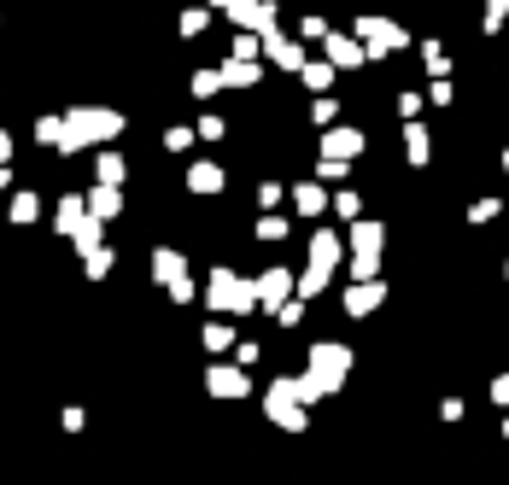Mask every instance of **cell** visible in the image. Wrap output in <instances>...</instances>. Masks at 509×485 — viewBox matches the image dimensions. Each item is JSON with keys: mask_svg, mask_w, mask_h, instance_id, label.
<instances>
[{"mask_svg": "<svg viewBox=\"0 0 509 485\" xmlns=\"http://www.w3.org/2000/svg\"><path fill=\"white\" fill-rule=\"evenodd\" d=\"M311 369L298 375V386H305V398L311 403H322V398H334L339 386H346V375H352V351L346 346H334V339H322V346H311Z\"/></svg>", "mask_w": 509, "mask_h": 485, "instance_id": "6da1fadb", "label": "cell"}, {"mask_svg": "<svg viewBox=\"0 0 509 485\" xmlns=\"http://www.w3.org/2000/svg\"><path fill=\"white\" fill-rule=\"evenodd\" d=\"M264 416L275 421L282 433H305V427H311V398H305V386H298V380H269Z\"/></svg>", "mask_w": 509, "mask_h": 485, "instance_id": "7a4b0ae2", "label": "cell"}, {"mask_svg": "<svg viewBox=\"0 0 509 485\" xmlns=\"http://www.w3.org/2000/svg\"><path fill=\"white\" fill-rule=\"evenodd\" d=\"M205 298H211L217 316H252V310H258V287L246 275H235V269H211Z\"/></svg>", "mask_w": 509, "mask_h": 485, "instance_id": "3957f363", "label": "cell"}, {"mask_svg": "<svg viewBox=\"0 0 509 485\" xmlns=\"http://www.w3.org/2000/svg\"><path fill=\"white\" fill-rule=\"evenodd\" d=\"M117 129H123V117L117 111H71L65 117V135H59V147H88V140H112Z\"/></svg>", "mask_w": 509, "mask_h": 485, "instance_id": "277c9868", "label": "cell"}, {"mask_svg": "<svg viewBox=\"0 0 509 485\" xmlns=\"http://www.w3.org/2000/svg\"><path fill=\"white\" fill-rule=\"evenodd\" d=\"M381 222H357L352 228V281H375L381 275Z\"/></svg>", "mask_w": 509, "mask_h": 485, "instance_id": "5b68a950", "label": "cell"}, {"mask_svg": "<svg viewBox=\"0 0 509 485\" xmlns=\"http://www.w3.org/2000/svg\"><path fill=\"white\" fill-rule=\"evenodd\" d=\"M205 392H211V398H246V392H252V375H246V362H211V369H205Z\"/></svg>", "mask_w": 509, "mask_h": 485, "instance_id": "8992f818", "label": "cell"}, {"mask_svg": "<svg viewBox=\"0 0 509 485\" xmlns=\"http://www.w3.org/2000/svg\"><path fill=\"white\" fill-rule=\"evenodd\" d=\"M252 287H258V305H264L269 316H275L287 298H298V275H293V269H264Z\"/></svg>", "mask_w": 509, "mask_h": 485, "instance_id": "52a82bcc", "label": "cell"}, {"mask_svg": "<svg viewBox=\"0 0 509 485\" xmlns=\"http://www.w3.org/2000/svg\"><path fill=\"white\" fill-rule=\"evenodd\" d=\"M386 305V281L375 275V281H352V292H346V316H375V310Z\"/></svg>", "mask_w": 509, "mask_h": 485, "instance_id": "ba28073f", "label": "cell"}, {"mask_svg": "<svg viewBox=\"0 0 509 485\" xmlns=\"http://www.w3.org/2000/svg\"><path fill=\"white\" fill-rule=\"evenodd\" d=\"M187 275V264H182V251H170V246H158L153 251V281L158 287H170V281H182Z\"/></svg>", "mask_w": 509, "mask_h": 485, "instance_id": "9c48e42d", "label": "cell"}, {"mask_svg": "<svg viewBox=\"0 0 509 485\" xmlns=\"http://www.w3.org/2000/svg\"><path fill=\"white\" fill-rule=\"evenodd\" d=\"M357 36H369V47H375V53H386V47L404 42V36H398L393 24H381V18H363V24H357Z\"/></svg>", "mask_w": 509, "mask_h": 485, "instance_id": "30bf717a", "label": "cell"}, {"mask_svg": "<svg viewBox=\"0 0 509 485\" xmlns=\"http://www.w3.org/2000/svg\"><path fill=\"white\" fill-rule=\"evenodd\" d=\"M88 211H94L99 222H106V217H117V211H123V199H117V187H112V181H99L94 194H88Z\"/></svg>", "mask_w": 509, "mask_h": 485, "instance_id": "8fae6325", "label": "cell"}, {"mask_svg": "<svg viewBox=\"0 0 509 485\" xmlns=\"http://www.w3.org/2000/svg\"><path fill=\"white\" fill-rule=\"evenodd\" d=\"M65 240H76V251H83V258H88V251H99V217H94V211H88V217L76 222V228H71V235H65Z\"/></svg>", "mask_w": 509, "mask_h": 485, "instance_id": "7c38bea8", "label": "cell"}, {"mask_svg": "<svg viewBox=\"0 0 509 485\" xmlns=\"http://www.w3.org/2000/svg\"><path fill=\"white\" fill-rule=\"evenodd\" d=\"M187 187H194V194H217V187H223V170L217 164H194L187 170Z\"/></svg>", "mask_w": 509, "mask_h": 485, "instance_id": "4fadbf2b", "label": "cell"}, {"mask_svg": "<svg viewBox=\"0 0 509 485\" xmlns=\"http://www.w3.org/2000/svg\"><path fill=\"white\" fill-rule=\"evenodd\" d=\"M352 153H363V135H352V129H334V135H328V158H352Z\"/></svg>", "mask_w": 509, "mask_h": 485, "instance_id": "5bb4252c", "label": "cell"}, {"mask_svg": "<svg viewBox=\"0 0 509 485\" xmlns=\"http://www.w3.org/2000/svg\"><path fill=\"white\" fill-rule=\"evenodd\" d=\"M83 275H88V281H106V275H112V251H106V246L88 251V258H83Z\"/></svg>", "mask_w": 509, "mask_h": 485, "instance_id": "9a60e30c", "label": "cell"}, {"mask_svg": "<svg viewBox=\"0 0 509 485\" xmlns=\"http://www.w3.org/2000/svg\"><path fill=\"white\" fill-rule=\"evenodd\" d=\"M235 346V328L228 322H205V351H228Z\"/></svg>", "mask_w": 509, "mask_h": 485, "instance_id": "2e32d148", "label": "cell"}, {"mask_svg": "<svg viewBox=\"0 0 509 485\" xmlns=\"http://www.w3.org/2000/svg\"><path fill=\"white\" fill-rule=\"evenodd\" d=\"M36 211H42V205H36V194H18L12 199V222H36Z\"/></svg>", "mask_w": 509, "mask_h": 485, "instance_id": "e0dca14e", "label": "cell"}, {"mask_svg": "<svg viewBox=\"0 0 509 485\" xmlns=\"http://www.w3.org/2000/svg\"><path fill=\"white\" fill-rule=\"evenodd\" d=\"M298 211H305V217H316V211H322V194H316V187H311V181H305V187H298Z\"/></svg>", "mask_w": 509, "mask_h": 485, "instance_id": "ac0fdd59", "label": "cell"}, {"mask_svg": "<svg viewBox=\"0 0 509 485\" xmlns=\"http://www.w3.org/2000/svg\"><path fill=\"white\" fill-rule=\"evenodd\" d=\"M123 176H129V170H123V158H112V153L99 158V181H112V187H117Z\"/></svg>", "mask_w": 509, "mask_h": 485, "instance_id": "d6986e66", "label": "cell"}, {"mask_svg": "<svg viewBox=\"0 0 509 485\" xmlns=\"http://www.w3.org/2000/svg\"><path fill=\"white\" fill-rule=\"evenodd\" d=\"M298 316H305V298H287V305L275 310V322H282V328H298Z\"/></svg>", "mask_w": 509, "mask_h": 485, "instance_id": "ffe728a7", "label": "cell"}, {"mask_svg": "<svg viewBox=\"0 0 509 485\" xmlns=\"http://www.w3.org/2000/svg\"><path fill=\"white\" fill-rule=\"evenodd\" d=\"M282 235H287L282 217H264V222H258V240H282Z\"/></svg>", "mask_w": 509, "mask_h": 485, "instance_id": "44dd1931", "label": "cell"}, {"mask_svg": "<svg viewBox=\"0 0 509 485\" xmlns=\"http://www.w3.org/2000/svg\"><path fill=\"white\" fill-rule=\"evenodd\" d=\"M328 53H334L339 65H357V42H334V47H328Z\"/></svg>", "mask_w": 509, "mask_h": 485, "instance_id": "7402d4cb", "label": "cell"}, {"mask_svg": "<svg viewBox=\"0 0 509 485\" xmlns=\"http://www.w3.org/2000/svg\"><path fill=\"white\" fill-rule=\"evenodd\" d=\"M170 298H176V305H187V298H194V281H187V275L170 281Z\"/></svg>", "mask_w": 509, "mask_h": 485, "instance_id": "603a6c76", "label": "cell"}, {"mask_svg": "<svg viewBox=\"0 0 509 485\" xmlns=\"http://www.w3.org/2000/svg\"><path fill=\"white\" fill-rule=\"evenodd\" d=\"M492 403H497V409H509V375L492 380Z\"/></svg>", "mask_w": 509, "mask_h": 485, "instance_id": "cb8c5ba5", "label": "cell"}, {"mask_svg": "<svg viewBox=\"0 0 509 485\" xmlns=\"http://www.w3.org/2000/svg\"><path fill=\"white\" fill-rule=\"evenodd\" d=\"M410 158H416V164L427 158V135H422V129H410Z\"/></svg>", "mask_w": 509, "mask_h": 485, "instance_id": "d4e9b609", "label": "cell"}, {"mask_svg": "<svg viewBox=\"0 0 509 485\" xmlns=\"http://www.w3.org/2000/svg\"><path fill=\"white\" fill-rule=\"evenodd\" d=\"M0 158H6V135H0Z\"/></svg>", "mask_w": 509, "mask_h": 485, "instance_id": "484cf974", "label": "cell"}, {"mask_svg": "<svg viewBox=\"0 0 509 485\" xmlns=\"http://www.w3.org/2000/svg\"><path fill=\"white\" fill-rule=\"evenodd\" d=\"M0 187H6V170H0Z\"/></svg>", "mask_w": 509, "mask_h": 485, "instance_id": "4316f807", "label": "cell"}, {"mask_svg": "<svg viewBox=\"0 0 509 485\" xmlns=\"http://www.w3.org/2000/svg\"><path fill=\"white\" fill-rule=\"evenodd\" d=\"M504 439H509V421H504Z\"/></svg>", "mask_w": 509, "mask_h": 485, "instance_id": "83f0119b", "label": "cell"}, {"mask_svg": "<svg viewBox=\"0 0 509 485\" xmlns=\"http://www.w3.org/2000/svg\"><path fill=\"white\" fill-rule=\"evenodd\" d=\"M228 6H235V0H228Z\"/></svg>", "mask_w": 509, "mask_h": 485, "instance_id": "f1b7e54d", "label": "cell"}, {"mask_svg": "<svg viewBox=\"0 0 509 485\" xmlns=\"http://www.w3.org/2000/svg\"><path fill=\"white\" fill-rule=\"evenodd\" d=\"M504 164H509V158H504Z\"/></svg>", "mask_w": 509, "mask_h": 485, "instance_id": "f546056e", "label": "cell"}, {"mask_svg": "<svg viewBox=\"0 0 509 485\" xmlns=\"http://www.w3.org/2000/svg\"><path fill=\"white\" fill-rule=\"evenodd\" d=\"M504 275H509V269H504Z\"/></svg>", "mask_w": 509, "mask_h": 485, "instance_id": "4dcf8cb0", "label": "cell"}]
</instances>
